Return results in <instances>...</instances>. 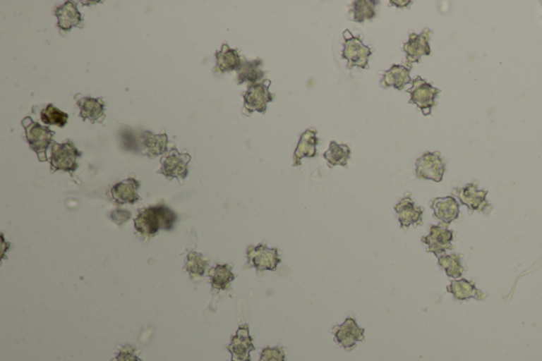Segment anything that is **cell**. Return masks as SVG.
I'll return each mask as SVG.
<instances>
[{
	"label": "cell",
	"mask_w": 542,
	"mask_h": 361,
	"mask_svg": "<svg viewBox=\"0 0 542 361\" xmlns=\"http://www.w3.org/2000/svg\"><path fill=\"white\" fill-rule=\"evenodd\" d=\"M177 215L164 204L141 209L135 221V229L143 238L156 235L160 230L169 231L177 221Z\"/></svg>",
	"instance_id": "6da1fadb"
},
{
	"label": "cell",
	"mask_w": 542,
	"mask_h": 361,
	"mask_svg": "<svg viewBox=\"0 0 542 361\" xmlns=\"http://www.w3.org/2000/svg\"><path fill=\"white\" fill-rule=\"evenodd\" d=\"M25 128V139L29 143L30 149L35 152L40 161H47V149L53 142L54 132L47 126H40L34 122L30 117H25L21 121Z\"/></svg>",
	"instance_id": "7a4b0ae2"
},
{
	"label": "cell",
	"mask_w": 542,
	"mask_h": 361,
	"mask_svg": "<svg viewBox=\"0 0 542 361\" xmlns=\"http://www.w3.org/2000/svg\"><path fill=\"white\" fill-rule=\"evenodd\" d=\"M50 149L49 162H50L51 173L64 171L72 174L78 168V159L82 156V153L76 149L71 140H67L64 143L53 141Z\"/></svg>",
	"instance_id": "3957f363"
},
{
	"label": "cell",
	"mask_w": 542,
	"mask_h": 361,
	"mask_svg": "<svg viewBox=\"0 0 542 361\" xmlns=\"http://www.w3.org/2000/svg\"><path fill=\"white\" fill-rule=\"evenodd\" d=\"M343 39L342 58L347 60V69H353L354 67L368 69V59L373 54L372 48L363 45L360 37H354L349 30H345Z\"/></svg>",
	"instance_id": "277c9868"
},
{
	"label": "cell",
	"mask_w": 542,
	"mask_h": 361,
	"mask_svg": "<svg viewBox=\"0 0 542 361\" xmlns=\"http://www.w3.org/2000/svg\"><path fill=\"white\" fill-rule=\"evenodd\" d=\"M270 85L269 80H264L260 83L248 86V90L243 92V113L246 116H250L254 111H258L260 114L266 113L267 104L272 102L275 99V94H271L269 90Z\"/></svg>",
	"instance_id": "5b68a950"
},
{
	"label": "cell",
	"mask_w": 542,
	"mask_h": 361,
	"mask_svg": "<svg viewBox=\"0 0 542 361\" xmlns=\"http://www.w3.org/2000/svg\"><path fill=\"white\" fill-rule=\"evenodd\" d=\"M281 262L282 259L277 248H268L264 243L256 246L248 247L246 268H255L258 272L265 271V270L275 271Z\"/></svg>",
	"instance_id": "8992f818"
},
{
	"label": "cell",
	"mask_w": 542,
	"mask_h": 361,
	"mask_svg": "<svg viewBox=\"0 0 542 361\" xmlns=\"http://www.w3.org/2000/svg\"><path fill=\"white\" fill-rule=\"evenodd\" d=\"M411 84L412 87L406 90V92L410 94L409 103L416 105L423 111V116H429L432 109L435 106L436 97L440 94V90L433 87L431 84L428 83L421 77L415 78Z\"/></svg>",
	"instance_id": "52a82bcc"
},
{
	"label": "cell",
	"mask_w": 542,
	"mask_h": 361,
	"mask_svg": "<svg viewBox=\"0 0 542 361\" xmlns=\"http://www.w3.org/2000/svg\"><path fill=\"white\" fill-rule=\"evenodd\" d=\"M191 161V156L186 153H179L177 149H169L161 158V166L157 173L164 175L167 179H179L183 183L188 174V166Z\"/></svg>",
	"instance_id": "ba28073f"
},
{
	"label": "cell",
	"mask_w": 542,
	"mask_h": 361,
	"mask_svg": "<svg viewBox=\"0 0 542 361\" xmlns=\"http://www.w3.org/2000/svg\"><path fill=\"white\" fill-rule=\"evenodd\" d=\"M417 178L440 183L446 172V162L440 157V152H427L415 162Z\"/></svg>",
	"instance_id": "9c48e42d"
},
{
	"label": "cell",
	"mask_w": 542,
	"mask_h": 361,
	"mask_svg": "<svg viewBox=\"0 0 542 361\" xmlns=\"http://www.w3.org/2000/svg\"><path fill=\"white\" fill-rule=\"evenodd\" d=\"M332 333L335 336V341L347 350H354L358 342L364 340V329L358 326L353 317H347L342 324L335 325Z\"/></svg>",
	"instance_id": "30bf717a"
},
{
	"label": "cell",
	"mask_w": 542,
	"mask_h": 361,
	"mask_svg": "<svg viewBox=\"0 0 542 361\" xmlns=\"http://www.w3.org/2000/svg\"><path fill=\"white\" fill-rule=\"evenodd\" d=\"M452 194L459 198L462 204L467 206L470 214L474 211L487 213L491 209V204L486 200L488 191L487 190H484V191L478 190L476 183H468L466 187L454 189Z\"/></svg>",
	"instance_id": "8fae6325"
},
{
	"label": "cell",
	"mask_w": 542,
	"mask_h": 361,
	"mask_svg": "<svg viewBox=\"0 0 542 361\" xmlns=\"http://www.w3.org/2000/svg\"><path fill=\"white\" fill-rule=\"evenodd\" d=\"M432 31L425 29L421 35L411 32L408 41L404 44V51L406 54V65L412 68V64L418 63L423 56H429L431 54L430 49V37Z\"/></svg>",
	"instance_id": "7c38bea8"
},
{
	"label": "cell",
	"mask_w": 542,
	"mask_h": 361,
	"mask_svg": "<svg viewBox=\"0 0 542 361\" xmlns=\"http://www.w3.org/2000/svg\"><path fill=\"white\" fill-rule=\"evenodd\" d=\"M253 338L250 336L249 325H239L235 335L231 338V342L226 346L231 353V361H251L250 353L255 350L253 345Z\"/></svg>",
	"instance_id": "4fadbf2b"
},
{
	"label": "cell",
	"mask_w": 542,
	"mask_h": 361,
	"mask_svg": "<svg viewBox=\"0 0 542 361\" xmlns=\"http://www.w3.org/2000/svg\"><path fill=\"white\" fill-rule=\"evenodd\" d=\"M453 231L449 230L446 225L430 226V233L421 238V243L427 245L428 252H432L436 257L447 250L453 248Z\"/></svg>",
	"instance_id": "5bb4252c"
},
{
	"label": "cell",
	"mask_w": 542,
	"mask_h": 361,
	"mask_svg": "<svg viewBox=\"0 0 542 361\" xmlns=\"http://www.w3.org/2000/svg\"><path fill=\"white\" fill-rule=\"evenodd\" d=\"M400 227L408 229L411 226L423 225V209L417 207L414 200L411 198L410 194H406L404 198L399 200L394 207Z\"/></svg>",
	"instance_id": "9a60e30c"
},
{
	"label": "cell",
	"mask_w": 542,
	"mask_h": 361,
	"mask_svg": "<svg viewBox=\"0 0 542 361\" xmlns=\"http://www.w3.org/2000/svg\"><path fill=\"white\" fill-rule=\"evenodd\" d=\"M317 130L315 128H309L301 135L300 140L296 145L294 154V164L292 166L296 168L302 164L303 158H313L317 156V145L320 140L317 137Z\"/></svg>",
	"instance_id": "2e32d148"
},
{
	"label": "cell",
	"mask_w": 542,
	"mask_h": 361,
	"mask_svg": "<svg viewBox=\"0 0 542 361\" xmlns=\"http://www.w3.org/2000/svg\"><path fill=\"white\" fill-rule=\"evenodd\" d=\"M139 187L140 183L135 178L125 179L116 183L110 189V196L112 200L120 206L125 204H133L140 200V196L137 193Z\"/></svg>",
	"instance_id": "e0dca14e"
},
{
	"label": "cell",
	"mask_w": 542,
	"mask_h": 361,
	"mask_svg": "<svg viewBox=\"0 0 542 361\" xmlns=\"http://www.w3.org/2000/svg\"><path fill=\"white\" fill-rule=\"evenodd\" d=\"M430 207L433 210L434 216L445 225L452 223L459 215V204L453 196L435 198L432 200Z\"/></svg>",
	"instance_id": "ac0fdd59"
},
{
	"label": "cell",
	"mask_w": 542,
	"mask_h": 361,
	"mask_svg": "<svg viewBox=\"0 0 542 361\" xmlns=\"http://www.w3.org/2000/svg\"><path fill=\"white\" fill-rule=\"evenodd\" d=\"M54 14L57 18V27L63 31H70L73 27H83L82 14L72 1H66L55 8Z\"/></svg>",
	"instance_id": "d6986e66"
},
{
	"label": "cell",
	"mask_w": 542,
	"mask_h": 361,
	"mask_svg": "<svg viewBox=\"0 0 542 361\" xmlns=\"http://www.w3.org/2000/svg\"><path fill=\"white\" fill-rule=\"evenodd\" d=\"M215 58L216 66L214 71L216 73H226L237 71L243 64L239 50L232 49L227 44H224L219 51L216 52Z\"/></svg>",
	"instance_id": "ffe728a7"
},
{
	"label": "cell",
	"mask_w": 542,
	"mask_h": 361,
	"mask_svg": "<svg viewBox=\"0 0 542 361\" xmlns=\"http://www.w3.org/2000/svg\"><path fill=\"white\" fill-rule=\"evenodd\" d=\"M411 69L412 68L402 66V65H392L391 68L383 73L380 85L383 88L393 87L396 90H404L406 84L412 82L410 77Z\"/></svg>",
	"instance_id": "44dd1931"
},
{
	"label": "cell",
	"mask_w": 542,
	"mask_h": 361,
	"mask_svg": "<svg viewBox=\"0 0 542 361\" xmlns=\"http://www.w3.org/2000/svg\"><path fill=\"white\" fill-rule=\"evenodd\" d=\"M76 104L80 107V116L83 120H89L91 123H95L104 117L105 104H104L102 99L83 97V98L78 99Z\"/></svg>",
	"instance_id": "7402d4cb"
},
{
	"label": "cell",
	"mask_w": 542,
	"mask_h": 361,
	"mask_svg": "<svg viewBox=\"0 0 542 361\" xmlns=\"http://www.w3.org/2000/svg\"><path fill=\"white\" fill-rule=\"evenodd\" d=\"M378 1L375 0H356L349 6V20L358 24H363L366 20H372L377 16Z\"/></svg>",
	"instance_id": "603a6c76"
},
{
	"label": "cell",
	"mask_w": 542,
	"mask_h": 361,
	"mask_svg": "<svg viewBox=\"0 0 542 361\" xmlns=\"http://www.w3.org/2000/svg\"><path fill=\"white\" fill-rule=\"evenodd\" d=\"M447 291L452 293L454 299L459 300V301L468 300L470 298H474L478 301H482L486 298V293H483L482 291L478 290L474 282L467 280L451 281L450 285L447 286Z\"/></svg>",
	"instance_id": "cb8c5ba5"
},
{
	"label": "cell",
	"mask_w": 542,
	"mask_h": 361,
	"mask_svg": "<svg viewBox=\"0 0 542 361\" xmlns=\"http://www.w3.org/2000/svg\"><path fill=\"white\" fill-rule=\"evenodd\" d=\"M231 264H217L210 270V283L213 290H228L230 284L236 276L232 272Z\"/></svg>",
	"instance_id": "d4e9b609"
},
{
	"label": "cell",
	"mask_w": 542,
	"mask_h": 361,
	"mask_svg": "<svg viewBox=\"0 0 542 361\" xmlns=\"http://www.w3.org/2000/svg\"><path fill=\"white\" fill-rule=\"evenodd\" d=\"M262 61H245L237 71V84L260 83L264 81L265 71L262 69Z\"/></svg>",
	"instance_id": "484cf974"
},
{
	"label": "cell",
	"mask_w": 542,
	"mask_h": 361,
	"mask_svg": "<svg viewBox=\"0 0 542 361\" xmlns=\"http://www.w3.org/2000/svg\"><path fill=\"white\" fill-rule=\"evenodd\" d=\"M211 270L209 259H205L201 253L191 251L184 259L183 271L190 274L192 280L201 278L209 274Z\"/></svg>",
	"instance_id": "4316f807"
},
{
	"label": "cell",
	"mask_w": 542,
	"mask_h": 361,
	"mask_svg": "<svg viewBox=\"0 0 542 361\" xmlns=\"http://www.w3.org/2000/svg\"><path fill=\"white\" fill-rule=\"evenodd\" d=\"M142 143H143L144 149H145L144 155L147 156L148 158L158 157V156L163 155L169 151L167 149L169 138L164 133L155 135L152 133L145 132L143 134Z\"/></svg>",
	"instance_id": "83f0119b"
},
{
	"label": "cell",
	"mask_w": 542,
	"mask_h": 361,
	"mask_svg": "<svg viewBox=\"0 0 542 361\" xmlns=\"http://www.w3.org/2000/svg\"><path fill=\"white\" fill-rule=\"evenodd\" d=\"M351 151L347 145H339L336 141H330L327 151L323 154V158L330 169L334 166H347Z\"/></svg>",
	"instance_id": "f1b7e54d"
},
{
	"label": "cell",
	"mask_w": 542,
	"mask_h": 361,
	"mask_svg": "<svg viewBox=\"0 0 542 361\" xmlns=\"http://www.w3.org/2000/svg\"><path fill=\"white\" fill-rule=\"evenodd\" d=\"M438 265L446 271L447 276L453 279L459 278L465 271V267L461 263V257L457 255L438 257Z\"/></svg>",
	"instance_id": "f546056e"
},
{
	"label": "cell",
	"mask_w": 542,
	"mask_h": 361,
	"mask_svg": "<svg viewBox=\"0 0 542 361\" xmlns=\"http://www.w3.org/2000/svg\"><path fill=\"white\" fill-rule=\"evenodd\" d=\"M68 115L59 111L54 105L49 104L40 111V120L47 126H55L64 128L68 122Z\"/></svg>",
	"instance_id": "4dcf8cb0"
},
{
	"label": "cell",
	"mask_w": 542,
	"mask_h": 361,
	"mask_svg": "<svg viewBox=\"0 0 542 361\" xmlns=\"http://www.w3.org/2000/svg\"><path fill=\"white\" fill-rule=\"evenodd\" d=\"M286 355L285 350L282 346H277V348H263L260 352V360L258 361H285Z\"/></svg>",
	"instance_id": "1f68e13d"
},
{
	"label": "cell",
	"mask_w": 542,
	"mask_h": 361,
	"mask_svg": "<svg viewBox=\"0 0 542 361\" xmlns=\"http://www.w3.org/2000/svg\"><path fill=\"white\" fill-rule=\"evenodd\" d=\"M112 361H142L136 354V348L133 345H124L120 348Z\"/></svg>",
	"instance_id": "d6a6232c"
},
{
	"label": "cell",
	"mask_w": 542,
	"mask_h": 361,
	"mask_svg": "<svg viewBox=\"0 0 542 361\" xmlns=\"http://www.w3.org/2000/svg\"><path fill=\"white\" fill-rule=\"evenodd\" d=\"M131 217V213L127 210H122V209H118L114 210V212L110 214V219H112L114 224L121 226L123 224L126 223Z\"/></svg>",
	"instance_id": "836d02e7"
},
{
	"label": "cell",
	"mask_w": 542,
	"mask_h": 361,
	"mask_svg": "<svg viewBox=\"0 0 542 361\" xmlns=\"http://www.w3.org/2000/svg\"><path fill=\"white\" fill-rule=\"evenodd\" d=\"M391 4L392 5L395 6V7L404 8L406 7V6L411 5L412 1H391Z\"/></svg>",
	"instance_id": "e575fe53"
}]
</instances>
